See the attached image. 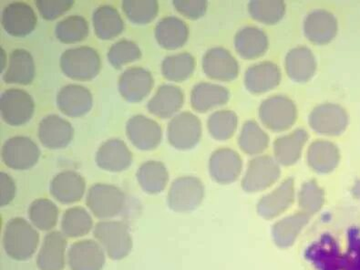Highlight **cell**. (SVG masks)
<instances>
[{"instance_id": "cell-1", "label": "cell", "mask_w": 360, "mask_h": 270, "mask_svg": "<svg viewBox=\"0 0 360 270\" xmlns=\"http://www.w3.org/2000/svg\"><path fill=\"white\" fill-rule=\"evenodd\" d=\"M304 257L318 270H360V228L350 226L344 244L322 235L307 248Z\"/></svg>"}, {"instance_id": "cell-2", "label": "cell", "mask_w": 360, "mask_h": 270, "mask_svg": "<svg viewBox=\"0 0 360 270\" xmlns=\"http://www.w3.org/2000/svg\"><path fill=\"white\" fill-rule=\"evenodd\" d=\"M60 68L68 78L77 82H90L101 70V59L95 49L88 46L66 50L60 58Z\"/></svg>"}, {"instance_id": "cell-3", "label": "cell", "mask_w": 360, "mask_h": 270, "mask_svg": "<svg viewBox=\"0 0 360 270\" xmlns=\"http://www.w3.org/2000/svg\"><path fill=\"white\" fill-rule=\"evenodd\" d=\"M39 241L38 232L20 217L9 221L3 238L6 252L11 259L20 262L32 257L38 248Z\"/></svg>"}, {"instance_id": "cell-4", "label": "cell", "mask_w": 360, "mask_h": 270, "mask_svg": "<svg viewBox=\"0 0 360 270\" xmlns=\"http://www.w3.org/2000/svg\"><path fill=\"white\" fill-rule=\"evenodd\" d=\"M258 115L262 124L269 130L281 133L290 129L297 122V105L285 95H275L264 100L259 107Z\"/></svg>"}, {"instance_id": "cell-5", "label": "cell", "mask_w": 360, "mask_h": 270, "mask_svg": "<svg viewBox=\"0 0 360 270\" xmlns=\"http://www.w3.org/2000/svg\"><path fill=\"white\" fill-rule=\"evenodd\" d=\"M0 112L3 121L9 127H23L33 117L35 101L26 91L8 89L2 93L0 98Z\"/></svg>"}, {"instance_id": "cell-6", "label": "cell", "mask_w": 360, "mask_h": 270, "mask_svg": "<svg viewBox=\"0 0 360 270\" xmlns=\"http://www.w3.org/2000/svg\"><path fill=\"white\" fill-rule=\"evenodd\" d=\"M202 134V122L190 112L178 113L167 127L168 143L180 151L192 150L200 143Z\"/></svg>"}, {"instance_id": "cell-7", "label": "cell", "mask_w": 360, "mask_h": 270, "mask_svg": "<svg viewBox=\"0 0 360 270\" xmlns=\"http://www.w3.org/2000/svg\"><path fill=\"white\" fill-rule=\"evenodd\" d=\"M41 149L27 136H15L6 141L1 150V158L6 167L18 171L30 170L41 158Z\"/></svg>"}, {"instance_id": "cell-8", "label": "cell", "mask_w": 360, "mask_h": 270, "mask_svg": "<svg viewBox=\"0 0 360 270\" xmlns=\"http://www.w3.org/2000/svg\"><path fill=\"white\" fill-rule=\"evenodd\" d=\"M124 193L118 187L108 184H96L89 190L86 204L98 219L116 217L124 208Z\"/></svg>"}, {"instance_id": "cell-9", "label": "cell", "mask_w": 360, "mask_h": 270, "mask_svg": "<svg viewBox=\"0 0 360 270\" xmlns=\"http://www.w3.org/2000/svg\"><path fill=\"white\" fill-rule=\"evenodd\" d=\"M309 124L316 134L338 136L349 127V115L340 104L322 103L309 113Z\"/></svg>"}, {"instance_id": "cell-10", "label": "cell", "mask_w": 360, "mask_h": 270, "mask_svg": "<svg viewBox=\"0 0 360 270\" xmlns=\"http://www.w3.org/2000/svg\"><path fill=\"white\" fill-rule=\"evenodd\" d=\"M205 187L195 176H181L174 180L168 193V205L175 212H189L198 207L204 199Z\"/></svg>"}, {"instance_id": "cell-11", "label": "cell", "mask_w": 360, "mask_h": 270, "mask_svg": "<svg viewBox=\"0 0 360 270\" xmlns=\"http://www.w3.org/2000/svg\"><path fill=\"white\" fill-rule=\"evenodd\" d=\"M98 239L110 259H122L127 257L132 248V240L127 226L120 222H101L94 229Z\"/></svg>"}, {"instance_id": "cell-12", "label": "cell", "mask_w": 360, "mask_h": 270, "mask_svg": "<svg viewBox=\"0 0 360 270\" xmlns=\"http://www.w3.org/2000/svg\"><path fill=\"white\" fill-rule=\"evenodd\" d=\"M281 174L279 164L269 155L257 156L249 162L248 170L242 180L246 192H259L269 188Z\"/></svg>"}, {"instance_id": "cell-13", "label": "cell", "mask_w": 360, "mask_h": 270, "mask_svg": "<svg viewBox=\"0 0 360 270\" xmlns=\"http://www.w3.org/2000/svg\"><path fill=\"white\" fill-rule=\"evenodd\" d=\"M125 131L132 146L141 151H153L162 143L161 125L146 115L132 116L126 122Z\"/></svg>"}, {"instance_id": "cell-14", "label": "cell", "mask_w": 360, "mask_h": 270, "mask_svg": "<svg viewBox=\"0 0 360 270\" xmlns=\"http://www.w3.org/2000/svg\"><path fill=\"white\" fill-rule=\"evenodd\" d=\"M155 79L143 67H131L124 70L118 79V90L128 103H139L152 93Z\"/></svg>"}, {"instance_id": "cell-15", "label": "cell", "mask_w": 360, "mask_h": 270, "mask_svg": "<svg viewBox=\"0 0 360 270\" xmlns=\"http://www.w3.org/2000/svg\"><path fill=\"white\" fill-rule=\"evenodd\" d=\"M202 67L208 78L218 82L235 81L240 72L238 60L223 47H214L206 51L202 57Z\"/></svg>"}, {"instance_id": "cell-16", "label": "cell", "mask_w": 360, "mask_h": 270, "mask_svg": "<svg viewBox=\"0 0 360 270\" xmlns=\"http://www.w3.org/2000/svg\"><path fill=\"white\" fill-rule=\"evenodd\" d=\"M38 17L32 6L12 2L2 12L1 24L5 32L14 38L22 39L35 30Z\"/></svg>"}, {"instance_id": "cell-17", "label": "cell", "mask_w": 360, "mask_h": 270, "mask_svg": "<svg viewBox=\"0 0 360 270\" xmlns=\"http://www.w3.org/2000/svg\"><path fill=\"white\" fill-rule=\"evenodd\" d=\"M75 131L69 121L57 115L43 118L38 127V138L45 148L63 150L72 143Z\"/></svg>"}, {"instance_id": "cell-18", "label": "cell", "mask_w": 360, "mask_h": 270, "mask_svg": "<svg viewBox=\"0 0 360 270\" xmlns=\"http://www.w3.org/2000/svg\"><path fill=\"white\" fill-rule=\"evenodd\" d=\"M56 104L58 109L67 117L81 118L91 112L94 96L84 86L68 84L58 91Z\"/></svg>"}, {"instance_id": "cell-19", "label": "cell", "mask_w": 360, "mask_h": 270, "mask_svg": "<svg viewBox=\"0 0 360 270\" xmlns=\"http://www.w3.org/2000/svg\"><path fill=\"white\" fill-rule=\"evenodd\" d=\"M338 32L336 16L326 9H316L304 18V34L313 44H328L336 38Z\"/></svg>"}, {"instance_id": "cell-20", "label": "cell", "mask_w": 360, "mask_h": 270, "mask_svg": "<svg viewBox=\"0 0 360 270\" xmlns=\"http://www.w3.org/2000/svg\"><path fill=\"white\" fill-rule=\"evenodd\" d=\"M134 161V155L121 139H109L97 150L95 162L101 170L120 173L127 170Z\"/></svg>"}, {"instance_id": "cell-21", "label": "cell", "mask_w": 360, "mask_h": 270, "mask_svg": "<svg viewBox=\"0 0 360 270\" xmlns=\"http://www.w3.org/2000/svg\"><path fill=\"white\" fill-rule=\"evenodd\" d=\"M281 79V70L278 64L262 61L246 70L244 84L249 93L262 94L278 87Z\"/></svg>"}, {"instance_id": "cell-22", "label": "cell", "mask_w": 360, "mask_h": 270, "mask_svg": "<svg viewBox=\"0 0 360 270\" xmlns=\"http://www.w3.org/2000/svg\"><path fill=\"white\" fill-rule=\"evenodd\" d=\"M243 161L235 150L217 149L209 160V172L215 182L227 185L235 182L241 174Z\"/></svg>"}, {"instance_id": "cell-23", "label": "cell", "mask_w": 360, "mask_h": 270, "mask_svg": "<svg viewBox=\"0 0 360 270\" xmlns=\"http://www.w3.org/2000/svg\"><path fill=\"white\" fill-rule=\"evenodd\" d=\"M184 103L183 90L176 85L162 84L147 103L150 113L160 119L174 117Z\"/></svg>"}, {"instance_id": "cell-24", "label": "cell", "mask_w": 360, "mask_h": 270, "mask_svg": "<svg viewBox=\"0 0 360 270\" xmlns=\"http://www.w3.org/2000/svg\"><path fill=\"white\" fill-rule=\"evenodd\" d=\"M285 69L292 81L297 84H306L315 75L318 63L309 48L298 46L288 52Z\"/></svg>"}, {"instance_id": "cell-25", "label": "cell", "mask_w": 360, "mask_h": 270, "mask_svg": "<svg viewBox=\"0 0 360 270\" xmlns=\"http://www.w3.org/2000/svg\"><path fill=\"white\" fill-rule=\"evenodd\" d=\"M189 27L181 18L168 16L157 23L155 37L160 47L167 51L178 50L188 41Z\"/></svg>"}, {"instance_id": "cell-26", "label": "cell", "mask_w": 360, "mask_h": 270, "mask_svg": "<svg viewBox=\"0 0 360 270\" xmlns=\"http://www.w3.org/2000/svg\"><path fill=\"white\" fill-rule=\"evenodd\" d=\"M36 75L32 54L24 49H16L9 56L7 70L3 73V82L7 84L30 85Z\"/></svg>"}, {"instance_id": "cell-27", "label": "cell", "mask_w": 360, "mask_h": 270, "mask_svg": "<svg viewBox=\"0 0 360 270\" xmlns=\"http://www.w3.org/2000/svg\"><path fill=\"white\" fill-rule=\"evenodd\" d=\"M86 182L81 174L74 171H64L51 180V194L61 204L79 202L84 195Z\"/></svg>"}, {"instance_id": "cell-28", "label": "cell", "mask_w": 360, "mask_h": 270, "mask_svg": "<svg viewBox=\"0 0 360 270\" xmlns=\"http://www.w3.org/2000/svg\"><path fill=\"white\" fill-rule=\"evenodd\" d=\"M233 44L236 52L243 59L251 60L266 53L269 48V39L259 27H245L236 34Z\"/></svg>"}, {"instance_id": "cell-29", "label": "cell", "mask_w": 360, "mask_h": 270, "mask_svg": "<svg viewBox=\"0 0 360 270\" xmlns=\"http://www.w3.org/2000/svg\"><path fill=\"white\" fill-rule=\"evenodd\" d=\"M230 99L229 89L212 82H199L193 86L190 97L192 108L201 113L224 105Z\"/></svg>"}, {"instance_id": "cell-30", "label": "cell", "mask_w": 360, "mask_h": 270, "mask_svg": "<svg viewBox=\"0 0 360 270\" xmlns=\"http://www.w3.org/2000/svg\"><path fill=\"white\" fill-rule=\"evenodd\" d=\"M69 265L72 270H101L105 264V256L96 242L79 241L70 248Z\"/></svg>"}, {"instance_id": "cell-31", "label": "cell", "mask_w": 360, "mask_h": 270, "mask_svg": "<svg viewBox=\"0 0 360 270\" xmlns=\"http://www.w3.org/2000/svg\"><path fill=\"white\" fill-rule=\"evenodd\" d=\"M309 138V133L301 128L278 138L274 143V155L276 162L284 167L295 165L302 155L304 146Z\"/></svg>"}, {"instance_id": "cell-32", "label": "cell", "mask_w": 360, "mask_h": 270, "mask_svg": "<svg viewBox=\"0 0 360 270\" xmlns=\"http://www.w3.org/2000/svg\"><path fill=\"white\" fill-rule=\"evenodd\" d=\"M340 151L334 143L327 140H316L307 150V164L319 174H328L340 165Z\"/></svg>"}, {"instance_id": "cell-33", "label": "cell", "mask_w": 360, "mask_h": 270, "mask_svg": "<svg viewBox=\"0 0 360 270\" xmlns=\"http://www.w3.org/2000/svg\"><path fill=\"white\" fill-rule=\"evenodd\" d=\"M92 25L95 35L101 41H112L124 30V21L115 7L103 5L92 14Z\"/></svg>"}, {"instance_id": "cell-34", "label": "cell", "mask_w": 360, "mask_h": 270, "mask_svg": "<svg viewBox=\"0 0 360 270\" xmlns=\"http://www.w3.org/2000/svg\"><path fill=\"white\" fill-rule=\"evenodd\" d=\"M295 183L292 178L285 180L278 188L264 196L258 204V213L264 219H273L287 210L293 204Z\"/></svg>"}, {"instance_id": "cell-35", "label": "cell", "mask_w": 360, "mask_h": 270, "mask_svg": "<svg viewBox=\"0 0 360 270\" xmlns=\"http://www.w3.org/2000/svg\"><path fill=\"white\" fill-rule=\"evenodd\" d=\"M66 239L60 232L46 236L37 259L41 270H63L65 266Z\"/></svg>"}, {"instance_id": "cell-36", "label": "cell", "mask_w": 360, "mask_h": 270, "mask_svg": "<svg viewBox=\"0 0 360 270\" xmlns=\"http://www.w3.org/2000/svg\"><path fill=\"white\" fill-rule=\"evenodd\" d=\"M136 177L141 189L147 194H160L165 189L169 173L164 162L147 161L138 169Z\"/></svg>"}, {"instance_id": "cell-37", "label": "cell", "mask_w": 360, "mask_h": 270, "mask_svg": "<svg viewBox=\"0 0 360 270\" xmlns=\"http://www.w3.org/2000/svg\"><path fill=\"white\" fill-rule=\"evenodd\" d=\"M196 60L189 52L170 55L162 61L161 72L167 81L184 82L195 72Z\"/></svg>"}, {"instance_id": "cell-38", "label": "cell", "mask_w": 360, "mask_h": 270, "mask_svg": "<svg viewBox=\"0 0 360 270\" xmlns=\"http://www.w3.org/2000/svg\"><path fill=\"white\" fill-rule=\"evenodd\" d=\"M54 32L58 41L63 44H76L88 38L90 26L84 17L72 15L58 22Z\"/></svg>"}, {"instance_id": "cell-39", "label": "cell", "mask_w": 360, "mask_h": 270, "mask_svg": "<svg viewBox=\"0 0 360 270\" xmlns=\"http://www.w3.org/2000/svg\"><path fill=\"white\" fill-rule=\"evenodd\" d=\"M269 142V135L257 122L250 120L243 125L241 133L239 134L238 146L246 155H260L266 151Z\"/></svg>"}, {"instance_id": "cell-40", "label": "cell", "mask_w": 360, "mask_h": 270, "mask_svg": "<svg viewBox=\"0 0 360 270\" xmlns=\"http://www.w3.org/2000/svg\"><path fill=\"white\" fill-rule=\"evenodd\" d=\"M238 116L233 110H220L210 115L207 121L209 134L217 141H227L236 134Z\"/></svg>"}, {"instance_id": "cell-41", "label": "cell", "mask_w": 360, "mask_h": 270, "mask_svg": "<svg viewBox=\"0 0 360 270\" xmlns=\"http://www.w3.org/2000/svg\"><path fill=\"white\" fill-rule=\"evenodd\" d=\"M309 219V214L303 212L280 221L273 229L276 243L281 248H287L293 244Z\"/></svg>"}, {"instance_id": "cell-42", "label": "cell", "mask_w": 360, "mask_h": 270, "mask_svg": "<svg viewBox=\"0 0 360 270\" xmlns=\"http://www.w3.org/2000/svg\"><path fill=\"white\" fill-rule=\"evenodd\" d=\"M123 13L134 25L143 26L152 23L158 16L159 3L155 0L134 1L127 0L122 3Z\"/></svg>"}, {"instance_id": "cell-43", "label": "cell", "mask_w": 360, "mask_h": 270, "mask_svg": "<svg viewBox=\"0 0 360 270\" xmlns=\"http://www.w3.org/2000/svg\"><path fill=\"white\" fill-rule=\"evenodd\" d=\"M287 11L284 1H250L248 12L250 16L264 25H276L283 20Z\"/></svg>"}, {"instance_id": "cell-44", "label": "cell", "mask_w": 360, "mask_h": 270, "mask_svg": "<svg viewBox=\"0 0 360 270\" xmlns=\"http://www.w3.org/2000/svg\"><path fill=\"white\" fill-rule=\"evenodd\" d=\"M143 55L139 45L129 39H121L109 49L107 59L110 66L115 70H121L127 64L140 60Z\"/></svg>"}, {"instance_id": "cell-45", "label": "cell", "mask_w": 360, "mask_h": 270, "mask_svg": "<svg viewBox=\"0 0 360 270\" xmlns=\"http://www.w3.org/2000/svg\"><path fill=\"white\" fill-rule=\"evenodd\" d=\"M92 228V219L82 207L70 208L63 214L61 229L69 238H79L88 234Z\"/></svg>"}, {"instance_id": "cell-46", "label": "cell", "mask_w": 360, "mask_h": 270, "mask_svg": "<svg viewBox=\"0 0 360 270\" xmlns=\"http://www.w3.org/2000/svg\"><path fill=\"white\" fill-rule=\"evenodd\" d=\"M29 216L34 226L46 231L56 226L58 210L56 205L47 198H39L30 205Z\"/></svg>"}, {"instance_id": "cell-47", "label": "cell", "mask_w": 360, "mask_h": 270, "mask_svg": "<svg viewBox=\"0 0 360 270\" xmlns=\"http://www.w3.org/2000/svg\"><path fill=\"white\" fill-rule=\"evenodd\" d=\"M325 202V192L315 180L304 183L300 192V205L304 213L315 214Z\"/></svg>"}, {"instance_id": "cell-48", "label": "cell", "mask_w": 360, "mask_h": 270, "mask_svg": "<svg viewBox=\"0 0 360 270\" xmlns=\"http://www.w3.org/2000/svg\"><path fill=\"white\" fill-rule=\"evenodd\" d=\"M39 15L45 20H54L63 16L73 7L72 0H58V1H48V0H38L35 2Z\"/></svg>"}, {"instance_id": "cell-49", "label": "cell", "mask_w": 360, "mask_h": 270, "mask_svg": "<svg viewBox=\"0 0 360 270\" xmlns=\"http://www.w3.org/2000/svg\"><path fill=\"white\" fill-rule=\"evenodd\" d=\"M172 6L178 13L191 20H197L205 16L207 12V1H172Z\"/></svg>"}, {"instance_id": "cell-50", "label": "cell", "mask_w": 360, "mask_h": 270, "mask_svg": "<svg viewBox=\"0 0 360 270\" xmlns=\"http://www.w3.org/2000/svg\"><path fill=\"white\" fill-rule=\"evenodd\" d=\"M0 179H1V207H6L11 204L16 195V185L14 180L8 174H0Z\"/></svg>"}, {"instance_id": "cell-51", "label": "cell", "mask_w": 360, "mask_h": 270, "mask_svg": "<svg viewBox=\"0 0 360 270\" xmlns=\"http://www.w3.org/2000/svg\"><path fill=\"white\" fill-rule=\"evenodd\" d=\"M8 64L7 53H6L5 50H3L1 48V73H3V72H5V70H7Z\"/></svg>"}, {"instance_id": "cell-52", "label": "cell", "mask_w": 360, "mask_h": 270, "mask_svg": "<svg viewBox=\"0 0 360 270\" xmlns=\"http://www.w3.org/2000/svg\"><path fill=\"white\" fill-rule=\"evenodd\" d=\"M352 193L356 198L360 199V180L358 181V182L355 184V186H353Z\"/></svg>"}]
</instances>
